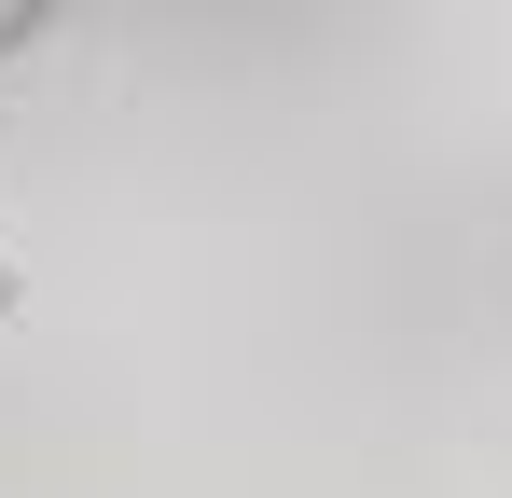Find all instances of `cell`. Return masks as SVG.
Returning a JSON list of instances; mask_svg holds the SVG:
<instances>
[{
    "instance_id": "6da1fadb",
    "label": "cell",
    "mask_w": 512,
    "mask_h": 498,
    "mask_svg": "<svg viewBox=\"0 0 512 498\" xmlns=\"http://www.w3.org/2000/svg\"><path fill=\"white\" fill-rule=\"evenodd\" d=\"M42 42V0H0V56H28Z\"/></svg>"
},
{
    "instance_id": "7a4b0ae2",
    "label": "cell",
    "mask_w": 512,
    "mask_h": 498,
    "mask_svg": "<svg viewBox=\"0 0 512 498\" xmlns=\"http://www.w3.org/2000/svg\"><path fill=\"white\" fill-rule=\"evenodd\" d=\"M0 305H14V277H0Z\"/></svg>"
}]
</instances>
